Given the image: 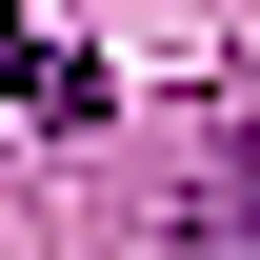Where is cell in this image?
<instances>
[{"instance_id": "obj_2", "label": "cell", "mask_w": 260, "mask_h": 260, "mask_svg": "<svg viewBox=\"0 0 260 260\" xmlns=\"http://www.w3.org/2000/svg\"><path fill=\"white\" fill-rule=\"evenodd\" d=\"M0 100H20V120H60V140H80V120H100V60H80V40H40L20 0H0Z\"/></svg>"}, {"instance_id": "obj_1", "label": "cell", "mask_w": 260, "mask_h": 260, "mask_svg": "<svg viewBox=\"0 0 260 260\" xmlns=\"http://www.w3.org/2000/svg\"><path fill=\"white\" fill-rule=\"evenodd\" d=\"M160 260H260V140H220V160L180 180V220H160Z\"/></svg>"}]
</instances>
